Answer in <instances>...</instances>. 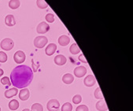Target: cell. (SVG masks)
Instances as JSON below:
<instances>
[{
  "label": "cell",
  "instance_id": "cell-24",
  "mask_svg": "<svg viewBox=\"0 0 133 111\" xmlns=\"http://www.w3.org/2000/svg\"><path fill=\"white\" fill-rule=\"evenodd\" d=\"M7 61V55L3 51H0V62L4 63Z\"/></svg>",
  "mask_w": 133,
  "mask_h": 111
},
{
  "label": "cell",
  "instance_id": "cell-28",
  "mask_svg": "<svg viewBox=\"0 0 133 111\" xmlns=\"http://www.w3.org/2000/svg\"><path fill=\"white\" fill-rule=\"evenodd\" d=\"M76 111H88V107L86 105H81L76 109Z\"/></svg>",
  "mask_w": 133,
  "mask_h": 111
},
{
  "label": "cell",
  "instance_id": "cell-4",
  "mask_svg": "<svg viewBox=\"0 0 133 111\" xmlns=\"http://www.w3.org/2000/svg\"><path fill=\"white\" fill-rule=\"evenodd\" d=\"M60 103L58 100L54 99H50L46 105V108L49 111H58L59 109Z\"/></svg>",
  "mask_w": 133,
  "mask_h": 111
},
{
  "label": "cell",
  "instance_id": "cell-16",
  "mask_svg": "<svg viewBox=\"0 0 133 111\" xmlns=\"http://www.w3.org/2000/svg\"><path fill=\"white\" fill-rule=\"evenodd\" d=\"M74 80V77L72 74L70 73H66L62 76V81L65 83V84H70Z\"/></svg>",
  "mask_w": 133,
  "mask_h": 111
},
{
  "label": "cell",
  "instance_id": "cell-22",
  "mask_svg": "<svg viewBox=\"0 0 133 111\" xmlns=\"http://www.w3.org/2000/svg\"><path fill=\"white\" fill-rule=\"evenodd\" d=\"M32 109L31 111H43V107L39 103H34L32 106V109Z\"/></svg>",
  "mask_w": 133,
  "mask_h": 111
},
{
  "label": "cell",
  "instance_id": "cell-13",
  "mask_svg": "<svg viewBox=\"0 0 133 111\" xmlns=\"http://www.w3.org/2000/svg\"><path fill=\"white\" fill-rule=\"evenodd\" d=\"M95 107H96V109H97L98 111H105V110H107V109H108L107 105H106L105 102L103 99L98 101V102L96 103Z\"/></svg>",
  "mask_w": 133,
  "mask_h": 111
},
{
  "label": "cell",
  "instance_id": "cell-25",
  "mask_svg": "<svg viewBox=\"0 0 133 111\" xmlns=\"http://www.w3.org/2000/svg\"><path fill=\"white\" fill-rule=\"evenodd\" d=\"M45 18H46V21L49 23H53L55 21V15L52 14H47Z\"/></svg>",
  "mask_w": 133,
  "mask_h": 111
},
{
  "label": "cell",
  "instance_id": "cell-14",
  "mask_svg": "<svg viewBox=\"0 0 133 111\" xmlns=\"http://www.w3.org/2000/svg\"><path fill=\"white\" fill-rule=\"evenodd\" d=\"M5 23H6V24L7 26H10V27H12V26L15 25L16 21H15L14 15H12V14L7 15L6 17V18H5Z\"/></svg>",
  "mask_w": 133,
  "mask_h": 111
},
{
  "label": "cell",
  "instance_id": "cell-12",
  "mask_svg": "<svg viewBox=\"0 0 133 111\" xmlns=\"http://www.w3.org/2000/svg\"><path fill=\"white\" fill-rule=\"evenodd\" d=\"M58 43L62 46V47H65V46H67L69 42H70V38L68 36H65V35H62L59 38H58Z\"/></svg>",
  "mask_w": 133,
  "mask_h": 111
},
{
  "label": "cell",
  "instance_id": "cell-29",
  "mask_svg": "<svg viewBox=\"0 0 133 111\" xmlns=\"http://www.w3.org/2000/svg\"><path fill=\"white\" fill-rule=\"evenodd\" d=\"M79 60L81 61V62H84V63H88V62H87V60H86V58H85V57L84 56V54H81L79 56Z\"/></svg>",
  "mask_w": 133,
  "mask_h": 111
},
{
  "label": "cell",
  "instance_id": "cell-30",
  "mask_svg": "<svg viewBox=\"0 0 133 111\" xmlns=\"http://www.w3.org/2000/svg\"><path fill=\"white\" fill-rule=\"evenodd\" d=\"M3 73H4V71L2 69H0V76H2L3 75Z\"/></svg>",
  "mask_w": 133,
  "mask_h": 111
},
{
  "label": "cell",
  "instance_id": "cell-11",
  "mask_svg": "<svg viewBox=\"0 0 133 111\" xmlns=\"http://www.w3.org/2000/svg\"><path fill=\"white\" fill-rule=\"evenodd\" d=\"M29 95H30L29 90L27 89V88H24V89H22V90L20 91L19 98H20V99L22 100V101H25V100L29 99Z\"/></svg>",
  "mask_w": 133,
  "mask_h": 111
},
{
  "label": "cell",
  "instance_id": "cell-6",
  "mask_svg": "<svg viewBox=\"0 0 133 111\" xmlns=\"http://www.w3.org/2000/svg\"><path fill=\"white\" fill-rule=\"evenodd\" d=\"M50 29V26L48 25L47 23L43 21L41 23H39L36 28V31L39 34H44L46 32H47Z\"/></svg>",
  "mask_w": 133,
  "mask_h": 111
},
{
  "label": "cell",
  "instance_id": "cell-17",
  "mask_svg": "<svg viewBox=\"0 0 133 111\" xmlns=\"http://www.w3.org/2000/svg\"><path fill=\"white\" fill-rule=\"evenodd\" d=\"M69 51L72 54H79V52H81V49H79V47H78V45L76 43H74L70 46Z\"/></svg>",
  "mask_w": 133,
  "mask_h": 111
},
{
  "label": "cell",
  "instance_id": "cell-7",
  "mask_svg": "<svg viewBox=\"0 0 133 111\" xmlns=\"http://www.w3.org/2000/svg\"><path fill=\"white\" fill-rule=\"evenodd\" d=\"M86 73H87V69L84 66H78L74 69V75L78 78L83 77Z\"/></svg>",
  "mask_w": 133,
  "mask_h": 111
},
{
  "label": "cell",
  "instance_id": "cell-26",
  "mask_svg": "<svg viewBox=\"0 0 133 111\" xmlns=\"http://www.w3.org/2000/svg\"><path fill=\"white\" fill-rule=\"evenodd\" d=\"M82 101V97L81 95H76L73 98H72V102L74 104H79V103H81Z\"/></svg>",
  "mask_w": 133,
  "mask_h": 111
},
{
  "label": "cell",
  "instance_id": "cell-8",
  "mask_svg": "<svg viewBox=\"0 0 133 111\" xmlns=\"http://www.w3.org/2000/svg\"><path fill=\"white\" fill-rule=\"evenodd\" d=\"M84 85L87 87H92L96 83V80L95 78V76L93 75H88L84 80Z\"/></svg>",
  "mask_w": 133,
  "mask_h": 111
},
{
  "label": "cell",
  "instance_id": "cell-21",
  "mask_svg": "<svg viewBox=\"0 0 133 111\" xmlns=\"http://www.w3.org/2000/svg\"><path fill=\"white\" fill-rule=\"evenodd\" d=\"M36 4L39 9H46L48 6V4L46 3V2L43 1V0H37Z\"/></svg>",
  "mask_w": 133,
  "mask_h": 111
},
{
  "label": "cell",
  "instance_id": "cell-9",
  "mask_svg": "<svg viewBox=\"0 0 133 111\" xmlns=\"http://www.w3.org/2000/svg\"><path fill=\"white\" fill-rule=\"evenodd\" d=\"M57 50V46L56 44L55 43H50L46 47V50H45V52H46V54L48 55V56H51L52 54H54L55 53Z\"/></svg>",
  "mask_w": 133,
  "mask_h": 111
},
{
  "label": "cell",
  "instance_id": "cell-10",
  "mask_svg": "<svg viewBox=\"0 0 133 111\" xmlns=\"http://www.w3.org/2000/svg\"><path fill=\"white\" fill-rule=\"evenodd\" d=\"M55 63L57 65V66H63L66 63V58L62 54H58L57 56L55 58Z\"/></svg>",
  "mask_w": 133,
  "mask_h": 111
},
{
  "label": "cell",
  "instance_id": "cell-18",
  "mask_svg": "<svg viewBox=\"0 0 133 111\" xmlns=\"http://www.w3.org/2000/svg\"><path fill=\"white\" fill-rule=\"evenodd\" d=\"M19 107V102L16 99H13L9 102V108L11 110H16Z\"/></svg>",
  "mask_w": 133,
  "mask_h": 111
},
{
  "label": "cell",
  "instance_id": "cell-32",
  "mask_svg": "<svg viewBox=\"0 0 133 111\" xmlns=\"http://www.w3.org/2000/svg\"><path fill=\"white\" fill-rule=\"evenodd\" d=\"M0 111H1V108H0Z\"/></svg>",
  "mask_w": 133,
  "mask_h": 111
},
{
  "label": "cell",
  "instance_id": "cell-1",
  "mask_svg": "<svg viewBox=\"0 0 133 111\" xmlns=\"http://www.w3.org/2000/svg\"><path fill=\"white\" fill-rule=\"evenodd\" d=\"M33 72L25 65L15 67L10 73V82L16 88H24L32 81Z\"/></svg>",
  "mask_w": 133,
  "mask_h": 111
},
{
  "label": "cell",
  "instance_id": "cell-31",
  "mask_svg": "<svg viewBox=\"0 0 133 111\" xmlns=\"http://www.w3.org/2000/svg\"><path fill=\"white\" fill-rule=\"evenodd\" d=\"M22 111H31L30 109H24Z\"/></svg>",
  "mask_w": 133,
  "mask_h": 111
},
{
  "label": "cell",
  "instance_id": "cell-2",
  "mask_svg": "<svg viewBox=\"0 0 133 111\" xmlns=\"http://www.w3.org/2000/svg\"><path fill=\"white\" fill-rule=\"evenodd\" d=\"M48 40L46 36H39L35 38L34 40V45L37 48H43V47L46 46V44L47 43Z\"/></svg>",
  "mask_w": 133,
  "mask_h": 111
},
{
  "label": "cell",
  "instance_id": "cell-5",
  "mask_svg": "<svg viewBox=\"0 0 133 111\" xmlns=\"http://www.w3.org/2000/svg\"><path fill=\"white\" fill-rule=\"evenodd\" d=\"M25 58H26L25 54L22 50H17L14 54V62L17 64H21V63H23L25 61Z\"/></svg>",
  "mask_w": 133,
  "mask_h": 111
},
{
  "label": "cell",
  "instance_id": "cell-19",
  "mask_svg": "<svg viewBox=\"0 0 133 111\" xmlns=\"http://www.w3.org/2000/svg\"><path fill=\"white\" fill-rule=\"evenodd\" d=\"M21 5V2L19 0H11V1L9 2V6L12 9V10H16Z\"/></svg>",
  "mask_w": 133,
  "mask_h": 111
},
{
  "label": "cell",
  "instance_id": "cell-3",
  "mask_svg": "<svg viewBox=\"0 0 133 111\" xmlns=\"http://www.w3.org/2000/svg\"><path fill=\"white\" fill-rule=\"evenodd\" d=\"M0 46H1V48L5 50H10L11 49H13L14 43V41L10 39V38H6L3 40H2L1 43H0Z\"/></svg>",
  "mask_w": 133,
  "mask_h": 111
},
{
  "label": "cell",
  "instance_id": "cell-23",
  "mask_svg": "<svg viewBox=\"0 0 133 111\" xmlns=\"http://www.w3.org/2000/svg\"><path fill=\"white\" fill-rule=\"evenodd\" d=\"M72 106L70 102H65L62 107V111H72Z\"/></svg>",
  "mask_w": 133,
  "mask_h": 111
},
{
  "label": "cell",
  "instance_id": "cell-15",
  "mask_svg": "<svg viewBox=\"0 0 133 111\" xmlns=\"http://www.w3.org/2000/svg\"><path fill=\"white\" fill-rule=\"evenodd\" d=\"M17 93H18L17 88H10V89H9V90L5 92V97L7 98V99H10V98L15 96Z\"/></svg>",
  "mask_w": 133,
  "mask_h": 111
},
{
  "label": "cell",
  "instance_id": "cell-20",
  "mask_svg": "<svg viewBox=\"0 0 133 111\" xmlns=\"http://www.w3.org/2000/svg\"><path fill=\"white\" fill-rule=\"evenodd\" d=\"M94 95H95V99H98L102 100L103 98H104V97H103V95H102V91H101V88H100L99 87L95 89Z\"/></svg>",
  "mask_w": 133,
  "mask_h": 111
},
{
  "label": "cell",
  "instance_id": "cell-27",
  "mask_svg": "<svg viewBox=\"0 0 133 111\" xmlns=\"http://www.w3.org/2000/svg\"><path fill=\"white\" fill-rule=\"evenodd\" d=\"M1 83L3 84H4V85H8V86H10V85H11V82H10V80L7 77V76H4V77H3L2 78V80H1Z\"/></svg>",
  "mask_w": 133,
  "mask_h": 111
}]
</instances>
